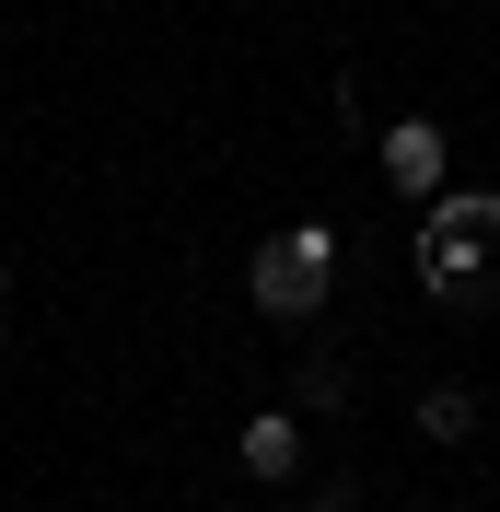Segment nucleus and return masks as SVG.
I'll return each instance as SVG.
<instances>
[{
	"label": "nucleus",
	"instance_id": "nucleus-2",
	"mask_svg": "<svg viewBox=\"0 0 500 512\" xmlns=\"http://www.w3.org/2000/svg\"><path fill=\"white\" fill-rule=\"evenodd\" d=\"M477 256H489V233H466V210L431 198V222H419V280L454 303V291H477Z\"/></svg>",
	"mask_w": 500,
	"mask_h": 512
},
{
	"label": "nucleus",
	"instance_id": "nucleus-6",
	"mask_svg": "<svg viewBox=\"0 0 500 512\" xmlns=\"http://www.w3.org/2000/svg\"><path fill=\"white\" fill-rule=\"evenodd\" d=\"M0 303H12V268H0Z\"/></svg>",
	"mask_w": 500,
	"mask_h": 512
},
{
	"label": "nucleus",
	"instance_id": "nucleus-1",
	"mask_svg": "<svg viewBox=\"0 0 500 512\" xmlns=\"http://www.w3.org/2000/svg\"><path fill=\"white\" fill-rule=\"evenodd\" d=\"M326 280H338V233L326 222H291L280 245H256V268H245L256 315H326Z\"/></svg>",
	"mask_w": 500,
	"mask_h": 512
},
{
	"label": "nucleus",
	"instance_id": "nucleus-5",
	"mask_svg": "<svg viewBox=\"0 0 500 512\" xmlns=\"http://www.w3.org/2000/svg\"><path fill=\"white\" fill-rule=\"evenodd\" d=\"M419 431H431V443H466V431H477V396H466V384H431V396H419Z\"/></svg>",
	"mask_w": 500,
	"mask_h": 512
},
{
	"label": "nucleus",
	"instance_id": "nucleus-3",
	"mask_svg": "<svg viewBox=\"0 0 500 512\" xmlns=\"http://www.w3.org/2000/svg\"><path fill=\"white\" fill-rule=\"evenodd\" d=\"M384 187H396V198H442V128L431 117L384 128Z\"/></svg>",
	"mask_w": 500,
	"mask_h": 512
},
{
	"label": "nucleus",
	"instance_id": "nucleus-4",
	"mask_svg": "<svg viewBox=\"0 0 500 512\" xmlns=\"http://www.w3.org/2000/svg\"><path fill=\"white\" fill-rule=\"evenodd\" d=\"M291 466H303V419H291V408H256L245 419V478H291Z\"/></svg>",
	"mask_w": 500,
	"mask_h": 512
}]
</instances>
